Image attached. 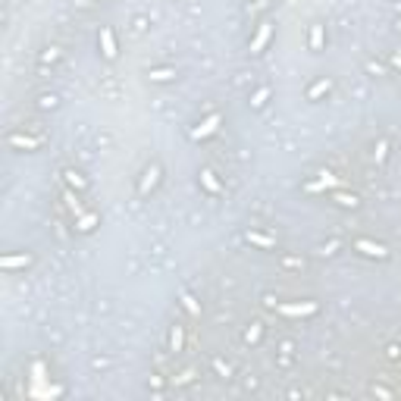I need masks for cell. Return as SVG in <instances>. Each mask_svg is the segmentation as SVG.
<instances>
[{
	"label": "cell",
	"mask_w": 401,
	"mask_h": 401,
	"mask_svg": "<svg viewBox=\"0 0 401 401\" xmlns=\"http://www.w3.org/2000/svg\"><path fill=\"white\" fill-rule=\"evenodd\" d=\"M357 248H361V254H367V257H386V248H382V245H370V241H357Z\"/></svg>",
	"instance_id": "obj_2"
},
{
	"label": "cell",
	"mask_w": 401,
	"mask_h": 401,
	"mask_svg": "<svg viewBox=\"0 0 401 401\" xmlns=\"http://www.w3.org/2000/svg\"><path fill=\"white\" fill-rule=\"evenodd\" d=\"M311 47L314 50L320 47V22H314V29H311Z\"/></svg>",
	"instance_id": "obj_5"
},
{
	"label": "cell",
	"mask_w": 401,
	"mask_h": 401,
	"mask_svg": "<svg viewBox=\"0 0 401 401\" xmlns=\"http://www.w3.org/2000/svg\"><path fill=\"white\" fill-rule=\"evenodd\" d=\"M182 348V326H175L170 332V351H179Z\"/></svg>",
	"instance_id": "obj_3"
},
{
	"label": "cell",
	"mask_w": 401,
	"mask_h": 401,
	"mask_svg": "<svg viewBox=\"0 0 401 401\" xmlns=\"http://www.w3.org/2000/svg\"><path fill=\"white\" fill-rule=\"evenodd\" d=\"M266 94H270L266 88H260V91H257V97H254V107H263V104H266Z\"/></svg>",
	"instance_id": "obj_6"
},
{
	"label": "cell",
	"mask_w": 401,
	"mask_h": 401,
	"mask_svg": "<svg viewBox=\"0 0 401 401\" xmlns=\"http://www.w3.org/2000/svg\"><path fill=\"white\" fill-rule=\"evenodd\" d=\"M320 91H329V79H323V82H316V85L307 91V97L311 100H316V94H320Z\"/></svg>",
	"instance_id": "obj_4"
},
{
	"label": "cell",
	"mask_w": 401,
	"mask_h": 401,
	"mask_svg": "<svg viewBox=\"0 0 401 401\" xmlns=\"http://www.w3.org/2000/svg\"><path fill=\"white\" fill-rule=\"evenodd\" d=\"M141 175H144V179L138 182V195H147V185L154 188L157 182H160V166H157V163H154V166H147V170L141 172Z\"/></svg>",
	"instance_id": "obj_1"
}]
</instances>
